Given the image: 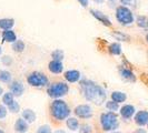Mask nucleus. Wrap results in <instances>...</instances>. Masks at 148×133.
<instances>
[{
    "instance_id": "1",
    "label": "nucleus",
    "mask_w": 148,
    "mask_h": 133,
    "mask_svg": "<svg viewBox=\"0 0 148 133\" xmlns=\"http://www.w3.org/2000/svg\"><path fill=\"white\" fill-rule=\"evenodd\" d=\"M82 89L86 99L95 104H101L106 100V92L104 89L92 82H84Z\"/></svg>"
},
{
    "instance_id": "2",
    "label": "nucleus",
    "mask_w": 148,
    "mask_h": 133,
    "mask_svg": "<svg viewBox=\"0 0 148 133\" xmlns=\"http://www.w3.org/2000/svg\"><path fill=\"white\" fill-rule=\"evenodd\" d=\"M51 113L53 118L57 120H64L70 114V110L68 108L65 101L62 100H56L55 102H52L51 105Z\"/></svg>"
},
{
    "instance_id": "3",
    "label": "nucleus",
    "mask_w": 148,
    "mask_h": 133,
    "mask_svg": "<svg viewBox=\"0 0 148 133\" xmlns=\"http://www.w3.org/2000/svg\"><path fill=\"white\" fill-rule=\"evenodd\" d=\"M100 122H101V126L105 131L115 130L118 126V119L114 112H108V113L101 114Z\"/></svg>"
},
{
    "instance_id": "4",
    "label": "nucleus",
    "mask_w": 148,
    "mask_h": 133,
    "mask_svg": "<svg viewBox=\"0 0 148 133\" xmlns=\"http://www.w3.org/2000/svg\"><path fill=\"white\" fill-rule=\"evenodd\" d=\"M116 18L121 24H130L134 22L133 12L126 6H119L116 9Z\"/></svg>"
},
{
    "instance_id": "5",
    "label": "nucleus",
    "mask_w": 148,
    "mask_h": 133,
    "mask_svg": "<svg viewBox=\"0 0 148 133\" xmlns=\"http://www.w3.org/2000/svg\"><path fill=\"white\" fill-rule=\"evenodd\" d=\"M67 92H68V86L66 83H62V82L53 83L48 89V93L52 98H60L62 96H66Z\"/></svg>"
},
{
    "instance_id": "6",
    "label": "nucleus",
    "mask_w": 148,
    "mask_h": 133,
    "mask_svg": "<svg viewBox=\"0 0 148 133\" xmlns=\"http://www.w3.org/2000/svg\"><path fill=\"white\" fill-rule=\"evenodd\" d=\"M47 82H48L47 77L40 72H34L28 77V83L34 87H42L47 84Z\"/></svg>"
},
{
    "instance_id": "7",
    "label": "nucleus",
    "mask_w": 148,
    "mask_h": 133,
    "mask_svg": "<svg viewBox=\"0 0 148 133\" xmlns=\"http://www.w3.org/2000/svg\"><path fill=\"white\" fill-rule=\"evenodd\" d=\"M75 113L79 117V118H84V119H87V118H90L91 115H92V110H91V108L89 107V105H79V107H77L76 108V110H75Z\"/></svg>"
},
{
    "instance_id": "8",
    "label": "nucleus",
    "mask_w": 148,
    "mask_h": 133,
    "mask_svg": "<svg viewBox=\"0 0 148 133\" xmlns=\"http://www.w3.org/2000/svg\"><path fill=\"white\" fill-rule=\"evenodd\" d=\"M90 12H91V15L94 16L98 21L101 22L103 24L107 26V27H110L111 26V21L108 19V17L105 15V14H103L101 11H98V10H90Z\"/></svg>"
},
{
    "instance_id": "9",
    "label": "nucleus",
    "mask_w": 148,
    "mask_h": 133,
    "mask_svg": "<svg viewBox=\"0 0 148 133\" xmlns=\"http://www.w3.org/2000/svg\"><path fill=\"white\" fill-rule=\"evenodd\" d=\"M135 122L140 126H146L148 123V112L147 111H139L135 115Z\"/></svg>"
},
{
    "instance_id": "10",
    "label": "nucleus",
    "mask_w": 148,
    "mask_h": 133,
    "mask_svg": "<svg viewBox=\"0 0 148 133\" xmlns=\"http://www.w3.org/2000/svg\"><path fill=\"white\" fill-rule=\"evenodd\" d=\"M135 113V108L130 104H127V105H124L120 110V114L121 117L125 119H130L134 115Z\"/></svg>"
},
{
    "instance_id": "11",
    "label": "nucleus",
    "mask_w": 148,
    "mask_h": 133,
    "mask_svg": "<svg viewBox=\"0 0 148 133\" xmlns=\"http://www.w3.org/2000/svg\"><path fill=\"white\" fill-rule=\"evenodd\" d=\"M65 78H66L67 81L76 82L79 80L80 73H79V71H77V70H69V71H67L66 73H65Z\"/></svg>"
},
{
    "instance_id": "12",
    "label": "nucleus",
    "mask_w": 148,
    "mask_h": 133,
    "mask_svg": "<svg viewBox=\"0 0 148 133\" xmlns=\"http://www.w3.org/2000/svg\"><path fill=\"white\" fill-rule=\"evenodd\" d=\"M64 69V66L61 63V61H57V60H52L49 63V70L52 73H60Z\"/></svg>"
},
{
    "instance_id": "13",
    "label": "nucleus",
    "mask_w": 148,
    "mask_h": 133,
    "mask_svg": "<svg viewBox=\"0 0 148 133\" xmlns=\"http://www.w3.org/2000/svg\"><path fill=\"white\" fill-rule=\"evenodd\" d=\"M11 93L17 96H21L22 93H23V84H22L21 82L16 81L11 84Z\"/></svg>"
},
{
    "instance_id": "14",
    "label": "nucleus",
    "mask_w": 148,
    "mask_h": 133,
    "mask_svg": "<svg viewBox=\"0 0 148 133\" xmlns=\"http://www.w3.org/2000/svg\"><path fill=\"white\" fill-rule=\"evenodd\" d=\"M2 39H3V41H6V42H15L16 40H17V37H16V33L12 31V30H5L3 32H2Z\"/></svg>"
},
{
    "instance_id": "15",
    "label": "nucleus",
    "mask_w": 148,
    "mask_h": 133,
    "mask_svg": "<svg viewBox=\"0 0 148 133\" xmlns=\"http://www.w3.org/2000/svg\"><path fill=\"white\" fill-rule=\"evenodd\" d=\"M15 129L17 132L23 133L28 130V124H27V122L23 119H18L15 124Z\"/></svg>"
},
{
    "instance_id": "16",
    "label": "nucleus",
    "mask_w": 148,
    "mask_h": 133,
    "mask_svg": "<svg viewBox=\"0 0 148 133\" xmlns=\"http://www.w3.org/2000/svg\"><path fill=\"white\" fill-rule=\"evenodd\" d=\"M15 24V21L14 19H8V18H5V19H0V28L3 30H9L11 29Z\"/></svg>"
},
{
    "instance_id": "17",
    "label": "nucleus",
    "mask_w": 148,
    "mask_h": 133,
    "mask_svg": "<svg viewBox=\"0 0 148 133\" xmlns=\"http://www.w3.org/2000/svg\"><path fill=\"white\" fill-rule=\"evenodd\" d=\"M126 98L127 96L125 93L119 92V91H115V92L111 93V99H112V101H115V102H117V103L124 102V101L126 100Z\"/></svg>"
},
{
    "instance_id": "18",
    "label": "nucleus",
    "mask_w": 148,
    "mask_h": 133,
    "mask_svg": "<svg viewBox=\"0 0 148 133\" xmlns=\"http://www.w3.org/2000/svg\"><path fill=\"white\" fill-rule=\"evenodd\" d=\"M22 117L23 119L27 121V122H34L35 120H36V114H35V112L34 111H31L30 109H27V110H25L22 112Z\"/></svg>"
},
{
    "instance_id": "19",
    "label": "nucleus",
    "mask_w": 148,
    "mask_h": 133,
    "mask_svg": "<svg viewBox=\"0 0 148 133\" xmlns=\"http://www.w3.org/2000/svg\"><path fill=\"white\" fill-rule=\"evenodd\" d=\"M120 74H121L123 78H125V79L129 80V81H135V80H136L134 73L130 70H128V69H123V70H120Z\"/></svg>"
},
{
    "instance_id": "20",
    "label": "nucleus",
    "mask_w": 148,
    "mask_h": 133,
    "mask_svg": "<svg viewBox=\"0 0 148 133\" xmlns=\"http://www.w3.org/2000/svg\"><path fill=\"white\" fill-rule=\"evenodd\" d=\"M137 24L141 28H144V29H148V17L139 16L137 18Z\"/></svg>"
},
{
    "instance_id": "21",
    "label": "nucleus",
    "mask_w": 148,
    "mask_h": 133,
    "mask_svg": "<svg viewBox=\"0 0 148 133\" xmlns=\"http://www.w3.org/2000/svg\"><path fill=\"white\" fill-rule=\"evenodd\" d=\"M0 81L8 83V82L11 81V74L10 72H8L6 70H1L0 71Z\"/></svg>"
},
{
    "instance_id": "22",
    "label": "nucleus",
    "mask_w": 148,
    "mask_h": 133,
    "mask_svg": "<svg viewBox=\"0 0 148 133\" xmlns=\"http://www.w3.org/2000/svg\"><path fill=\"white\" fill-rule=\"evenodd\" d=\"M12 49L16 52H22L25 49V43L22 42L21 40H16L15 42L12 43Z\"/></svg>"
},
{
    "instance_id": "23",
    "label": "nucleus",
    "mask_w": 148,
    "mask_h": 133,
    "mask_svg": "<svg viewBox=\"0 0 148 133\" xmlns=\"http://www.w3.org/2000/svg\"><path fill=\"white\" fill-rule=\"evenodd\" d=\"M67 126L68 128L70 129V130H77L78 129V126H79V123H78V121H77V119L75 118H69L67 120Z\"/></svg>"
},
{
    "instance_id": "24",
    "label": "nucleus",
    "mask_w": 148,
    "mask_h": 133,
    "mask_svg": "<svg viewBox=\"0 0 148 133\" xmlns=\"http://www.w3.org/2000/svg\"><path fill=\"white\" fill-rule=\"evenodd\" d=\"M109 51H110L112 54H115V56H118V54L121 53V47H120L119 43H112V44H110V47H109Z\"/></svg>"
},
{
    "instance_id": "25",
    "label": "nucleus",
    "mask_w": 148,
    "mask_h": 133,
    "mask_svg": "<svg viewBox=\"0 0 148 133\" xmlns=\"http://www.w3.org/2000/svg\"><path fill=\"white\" fill-rule=\"evenodd\" d=\"M14 101H15V100H14V94H12V93H9V92L6 93V94L3 96V98H2V102L6 104V105H8V107Z\"/></svg>"
},
{
    "instance_id": "26",
    "label": "nucleus",
    "mask_w": 148,
    "mask_h": 133,
    "mask_svg": "<svg viewBox=\"0 0 148 133\" xmlns=\"http://www.w3.org/2000/svg\"><path fill=\"white\" fill-rule=\"evenodd\" d=\"M51 57L53 60H57V61H61L64 59V52L61 50H55L51 53Z\"/></svg>"
},
{
    "instance_id": "27",
    "label": "nucleus",
    "mask_w": 148,
    "mask_h": 133,
    "mask_svg": "<svg viewBox=\"0 0 148 133\" xmlns=\"http://www.w3.org/2000/svg\"><path fill=\"white\" fill-rule=\"evenodd\" d=\"M106 107H107V109L109 111H116L118 110V103L117 102H115V101H110V102H107L106 104Z\"/></svg>"
},
{
    "instance_id": "28",
    "label": "nucleus",
    "mask_w": 148,
    "mask_h": 133,
    "mask_svg": "<svg viewBox=\"0 0 148 133\" xmlns=\"http://www.w3.org/2000/svg\"><path fill=\"white\" fill-rule=\"evenodd\" d=\"M120 2H121V5L123 6H133L135 7L136 5H137V2H138V0H120Z\"/></svg>"
},
{
    "instance_id": "29",
    "label": "nucleus",
    "mask_w": 148,
    "mask_h": 133,
    "mask_svg": "<svg viewBox=\"0 0 148 133\" xmlns=\"http://www.w3.org/2000/svg\"><path fill=\"white\" fill-rule=\"evenodd\" d=\"M19 109H20V107H19V104L17 103L16 101H14L12 103L9 105V110L11 111V112H18Z\"/></svg>"
},
{
    "instance_id": "30",
    "label": "nucleus",
    "mask_w": 148,
    "mask_h": 133,
    "mask_svg": "<svg viewBox=\"0 0 148 133\" xmlns=\"http://www.w3.org/2000/svg\"><path fill=\"white\" fill-rule=\"evenodd\" d=\"M38 133H51L50 126H40V128H39V130H38Z\"/></svg>"
},
{
    "instance_id": "31",
    "label": "nucleus",
    "mask_w": 148,
    "mask_h": 133,
    "mask_svg": "<svg viewBox=\"0 0 148 133\" xmlns=\"http://www.w3.org/2000/svg\"><path fill=\"white\" fill-rule=\"evenodd\" d=\"M80 133H91V126H87V124L82 126L80 129Z\"/></svg>"
},
{
    "instance_id": "32",
    "label": "nucleus",
    "mask_w": 148,
    "mask_h": 133,
    "mask_svg": "<svg viewBox=\"0 0 148 133\" xmlns=\"http://www.w3.org/2000/svg\"><path fill=\"white\" fill-rule=\"evenodd\" d=\"M7 115V109L3 105H0V119H3Z\"/></svg>"
},
{
    "instance_id": "33",
    "label": "nucleus",
    "mask_w": 148,
    "mask_h": 133,
    "mask_svg": "<svg viewBox=\"0 0 148 133\" xmlns=\"http://www.w3.org/2000/svg\"><path fill=\"white\" fill-rule=\"evenodd\" d=\"M2 62H3L6 66H9V64H11V63H12V59H11L10 57L6 56V57H2Z\"/></svg>"
},
{
    "instance_id": "34",
    "label": "nucleus",
    "mask_w": 148,
    "mask_h": 133,
    "mask_svg": "<svg viewBox=\"0 0 148 133\" xmlns=\"http://www.w3.org/2000/svg\"><path fill=\"white\" fill-rule=\"evenodd\" d=\"M79 2H80V5H82V7H87L88 6V1L89 0H78Z\"/></svg>"
},
{
    "instance_id": "35",
    "label": "nucleus",
    "mask_w": 148,
    "mask_h": 133,
    "mask_svg": "<svg viewBox=\"0 0 148 133\" xmlns=\"http://www.w3.org/2000/svg\"><path fill=\"white\" fill-rule=\"evenodd\" d=\"M135 133H146V131H145L144 129H138Z\"/></svg>"
},
{
    "instance_id": "36",
    "label": "nucleus",
    "mask_w": 148,
    "mask_h": 133,
    "mask_svg": "<svg viewBox=\"0 0 148 133\" xmlns=\"http://www.w3.org/2000/svg\"><path fill=\"white\" fill-rule=\"evenodd\" d=\"M95 2H97V3H103L104 2V0H94Z\"/></svg>"
},
{
    "instance_id": "37",
    "label": "nucleus",
    "mask_w": 148,
    "mask_h": 133,
    "mask_svg": "<svg viewBox=\"0 0 148 133\" xmlns=\"http://www.w3.org/2000/svg\"><path fill=\"white\" fill-rule=\"evenodd\" d=\"M55 133H65V131H62V130H58V131H56Z\"/></svg>"
},
{
    "instance_id": "38",
    "label": "nucleus",
    "mask_w": 148,
    "mask_h": 133,
    "mask_svg": "<svg viewBox=\"0 0 148 133\" xmlns=\"http://www.w3.org/2000/svg\"><path fill=\"white\" fill-rule=\"evenodd\" d=\"M2 92H3V91H2V88H1V87H0V96H1V94H2Z\"/></svg>"
},
{
    "instance_id": "39",
    "label": "nucleus",
    "mask_w": 148,
    "mask_h": 133,
    "mask_svg": "<svg viewBox=\"0 0 148 133\" xmlns=\"http://www.w3.org/2000/svg\"><path fill=\"white\" fill-rule=\"evenodd\" d=\"M1 52H2V49H1V47H0V54H1Z\"/></svg>"
},
{
    "instance_id": "40",
    "label": "nucleus",
    "mask_w": 148,
    "mask_h": 133,
    "mask_svg": "<svg viewBox=\"0 0 148 133\" xmlns=\"http://www.w3.org/2000/svg\"><path fill=\"white\" fill-rule=\"evenodd\" d=\"M146 40H147V42H148V35L146 36Z\"/></svg>"
},
{
    "instance_id": "41",
    "label": "nucleus",
    "mask_w": 148,
    "mask_h": 133,
    "mask_svg": "<svg viewBox=\"0 0 148 133\" xmlns=\"http://www.w3.org/2000/svg\"><path fill=\"white\" fill-rule=\"evenodd\" d=\"M109 1H115V0H109Z\"/></svg>"
},
{
    "instance_id": "42",
    "label": "nucleus",
    "mask_w": 148,
    "mask_h": 133,
    "mask_svg": "<svg viewBox=\"0 0 148 133\" xmlns=\"http://www.w3.org/2000/svg\"><path fill=\"white\" fill-rule=\"evenodd\" d=\"M114 133H120V132H114Z\"/></svg>"
},
{
    "instance_id": "43",
    "label": "nucleus",
    "mask_w": 148,
    "mask_h": 133,
    "mask_svg": "<svg viewBox=\"0 0 148 133\" xmlns=\"http://www.w3.org/2000/svg\"><path fill=\"white\" fill-rule=\"evenodd\" d=\"M147 126H148V123H147Z\"/></svg>"
}]
</instances>
